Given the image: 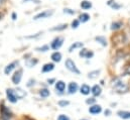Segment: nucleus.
Segmentation results:
<instances>
[{"mask_svg":"<svg viewBox=\"0 0 130 120\" xmlns=\"http://www.w3.org/2000/svg\"><path fill=\"white\" fill-rule=\"evenodd\" d=\"M111 85L112 87L116 90L118 93H125L129 90V86L128 84L120 77H116L111 81Z\"/></svg>","mask_w":130,"mask_h":120,"instance_id":"obj_1","label":"nucleus"},{"mask_svg":"<svg viewBox=\"0 0 130 120\" xmlns=\"http://www.w3.org/2000/svg\"><path fill=\"white\" fill-rule=\"evenodd\" d=\"M13 114L11 110L6 107L5 105H0V119L1 120H10L12 118Z\"/></svg>","mask_w":130,"mask_h":120,"instance_id":"obj_2","label":"nucleus"},{"mask_svg":"<svg viewBox=\"0 0 130 120\" xmlns=\"http://www.w3.org/2000/svg\"><path fill=\"white\" fill-rule=\"evenodd\" d=\"M65 67L67 68V70H69L70 72H72V73H74V74H76V75H80V74H81L80 70L78 69V67L76 66L75 62L72 60V59H67V60H66Z\"/></svg>","mask_w":130,"mask_h":120,"instance_id":"obj_3","label":"nucleus"},{"mask_svg":"<svg viewBox=\"0 0 130 120\" xmlns=\"http://www.w3.org/2000/svg\"><path fill=\"white\" fill-rule=\"evenodd\" d=\"M55 13V11L53 9H47V10H43L39 13H37L36 15L33 16V20H39V19H44V18H48L51 17L53 14Z\"/></svg>","mask_w":130,"mask_h":120,"instance_id":"obj_4","label":"nucleus"},{"mask_svg":"<svg viewBox=\"0 0 130 120\" xmlns=\"http://www.w3.org/2000/svg\"><path fill=\"white\" fill-rule=\"evenodd\" d=\"M64 37L63 36H57L51 43V49H53L54 51L58 52V50H60L64 43Z\"/></svg>","mask_w":130,"mask_h":120,"instance_id":"obj_5","label":"nucleus"},{"mask_svg":"<svg viewBox=\"0 0 130 120\" xmlns=\"http://www.w3.org/2000/svg\"><path fill=\"white\" fill-rule=\"evenodd\" d=\"M22 74H23V71L22 69H17L14 74L12 75V78H11V81L14 85H18L20 82H21V79H22Z\"/></svg>","mask_w":130,"mask_h":120,"instance_id":"obj_6","label":"nucleus"},{"mask_svg":"<svg viewBox=\"0 0 130 120\" xmlns=\"http://www.w3.org/2000/svg\"><path fill=\"white\" fill-rule=\"evenodd\" d=\"M6 97H7V100L12 104H15L17 102V100H18V98H17V96L15 94V90H13L11 88L6 89Z\"/></svg>","mask_w":130,"mask_h":120,"instance_id":"obj_7","label":"nucleus"},{"mask_svg":"<svg viewBox=\"0 0 130 120\" xmlns=\"http://www.w3.org/2000/svg\"><path fill=\"white\" fill-rule=\"evenodd\" d=\"M18 64H19L18 61H14V62L8 64V65L5 67V69H4V74H5V75H9V74H11L12 71L15 70V68L18 66Z\"/></svg>","mask_w":130,"mask_h":120,"instance_id":"obj_8","label":"nucleus"},{"mask_svg":"<svg viewBox=\"0 0 130 120\" xmlns=\"http://www.w3.org/2000/svg\"><path fill=\"white\" fill-rule=\"evenodd\" d=\"M79 56H80L81 58H85V59H91V58H93L94 53H93L92 51H90V50H87V49H82V50L80 51V53H79Z\"/></svg>","mask_w":130,"mask_h":120,"instance_id":"obj_9","label":"nucleus"},{"mask_svg":"<svg viewBox=\"0 0 130 120\" xmlns=\"http://www.w3.org/2000/svg\"><path fill=\"white\" fill-rule=\"evenodd\" d=\"M101 112H102V107L99 104H94V105L90 106V108H89V113L92 115H97V114H100Z\"/></svg>","mask_w":130,"mask_h":120,"instance_id":"obj_10","label":"nucleus"},{"mask_svg":"<svg viewBox=\"0 0 130 120\" xmlns=\"http://www.w3.org/2000/svg\"><path fill=\"white\" fill-rule=\"evenodd\" d=\"M113 43H120V42H125L126 41V36L124 33H117L115 36H113L112 38Z\"/></svg>","mask_w":130,"mask_h":120,"instance_id":"obj_11","label":"nucleus"},{"mask_svg":"<svg viewBox=\"0 0 130 120\" xmlns=\"http://www.w3.org/2000/svg\"><path fill=\"white\" fill-rule=\"evenodd\" d=\"M79 90V85L76 83V82H71L69 85H68V93L73 95V94H76L77 91Z\"/></svg>","mask_w":130,"mask_h":120,"instance_id":"obj_12","label":"nucleus"},{"mask_svg":"<svg viewBox=\"0 0 130 120\" xmlns=\"http://www.w3.org/2000/svg\"><path fill=\"white\" fill-rule=\"evenodd\" d=\"M56 90L57 92H59L60 94H63L66 90V83L64 81L60 80L58 82H56Z\"/></svg>","mask_w":130,"mask_h":120,"instance_id":"obj_13","label":"nucleus"},{"mask_svg":"<svg viewBox=\"0 0 130 120\" xmlns=\"http://www.w3.org/2000/svg\"><path fill=\"white\" fill-rule=\"evenodd\" d=\"M91 93L94 97H99L102 93V88L100 85H94L92 88H91Z\"/></svg>","mask_w":130,"mask_h":120,"instance_id":"obj_14","label":"nucleus"},{"mask_svg":"<svg viewBox=\"0 0 130 120\" xmlns=\"http://www.w3.org/2000/svg\"><path fill=\"white\" fill-rule=\"evenodd\" d=\"M54 69H55V65L53 63H47V64H44L43 65V67L41 68V72L42 73H50Z\"/></svg>","mask_w":130,"mask_h":120,"instance_id":"obj_15","label":"nucleus"},{"mask_svg":"<svg viewBox=\"0 0 130 120\" xmlns=\"http://www.w3.org/2000/svg\"><path fill=\"white\" fill-rule=\"evenodd\" d=\"M117 115H118V117H120V118H122V119H124V120L130 119V111L119 110V111L117 112Z\"/></svg>","mask_w":130,"mask_h":120,"instance_id":"obj_16","label":"nucleus"},{"mask_svg":"<svg viewBox=\"0 0 130 120\" xmlns=\"http://www.w3.org/2000/svg\"><path fill=\"white\" fill-rule=\"evenodd\" d=\"M83 47H84V43L83 42H81V41H76V42H74L70 48H69V52L70 53H73L75 50H77V49H83Z\"/></svg>","mask_w":130,"mask_h":120,"instance_id":"obj_17","label":"nucleus"},{"mask_svg":"<svg viewBox=\"0 0 130 120\" xmlns=\"http://www.w3.org/2000/svg\"><path fill=\"white\" fill-rule=\"evenodd\" d=\"M80 93L83 94V95H85V96L89 95V94L91 93V88H90V86H88L87 84H83V85L80 87Z\"/></svg>","mask_w":130,"mask_h":120,"instance_id":"obj_18","label":"nucleus"},{"mask_svg":"<svg viewBox=\"0 0 130 120\" xmlns=\"http://www.w3.org/2000/svg\"><path fill=\"white\" fill-rule=\"evenodd\" d=\"M51 59L53 60V62H55V63H60L62 61V54L60 52H55V53L52 54Z\"/></svg>","mask_w":130,"mask_h":120,"instance_id":"obj_19","label":"nucleus"},{"mask_svg":"<svg viewBox=\"0 0 130 120\" xmlns=\"http://www.w3.org/2000/svg\"><path fill=\"white\" fill-rule=\"evenodd\" d=\"M80 6L82 7V9H85V10H88L90 8H92V2L88 1V0H83L80 4Z\"/></svg>","mask_w":130,"mask_h":120,"instance_id":"obj_20","label":"nucleus"},{"mask_svg":"<svg viewBox=\"0 0 130 120\" xmlns=\"http://www.w3.org/2000/svg\"><path fill=\"white\" fill-rule=\"evenodd\" d=\"M95 40H96L97 42H99L101 46H103V47H106V46H107V39H106V37L103 36V35L96 36V37H95Z\"/></svg>","mask_w":130,"mask_h":120,"instance_id":"obj_21","label":"nucleus"},{"mask_svg":"<svg viewBox=\"0 0 130 120\" xmlns=\"http://www.w3.org/2000/svg\"><path fill=\"white\" fill-rule=\"evenodd\" d=\"M107 4L109 5V6H111L114 10H118V9H120L121 7H122V5L121 4H118L117 2H115L114 0H109L108 2H107Z\"/></svg>","mask_w":130,"mask_h":120,"instance_id":"obj_22","label":"nucleus"},{"mask_svg":"<svg viewBox=\"0 0 130 120\" xmlns=\"http://www.w3.org/2000/svg\"><path fill=\"white\" fill-rule=\"evenodd\" d=\"M79 20H80V22L85 23V22L90 20V15L88 13H81L80 16H79Z\"/></svg>","mask_w":130,"mask_h":120,"instance_id":"obj_23","label":"nucleus"},{"mask_svg":"<svg viewBox=\"0 0 130 120\" xmlns=\"http://www.w3.org/2000/svg\"><path fill=\"white\" fill-rule=\"evenodd\" d=\"M68 27V24L67 23H63V24H60V25H56L54 27L51 28V31H62V30H65Z\"/></svg>","mask_w":130,"mask_h":120,"instance_id":"obj_24","label":"nucleus"},{"mask_svg":"<svg viewBox=\"0 0 130 120\" xmlns=\"http://www.w3.org/2000/svg\"><path fill=\"white\" fill-rule=\"evenodd\" d=\"M15 94H16V96H17L18 99H22V98H24V97L26 96L25 91H23L21 88H17V89H15Z\"/></svg>","mask_w":130,"mask_h":120,"instance_id":"obj_25","label":"nucleus"},{"mask_svg":"<svg viewBox=\"0 0 130 120\" xmlns=\"http://www.w3.org/2000/svg\"><path fill=\"white\" fill-rule=\"evenodd\" d=\"M123 26V23L121 21H114L112 24H111V29L112 30H118L120 28H122Z\"/></svg>","mask_w":130,"mask_h":120,"instance_id":"obj_26","label":"nucleus"},{"mask_svg":"<svg viewBox=\"0 0 130 120\" xmlns=\"http://www.w3.org/2000/svg\"><path fill=\"white\" fill-rule=\"evenodd\" d=\"M50 95H51V92L46 88H42V89L39 90V96L42 97V98H47Z\"/></svg>","mask_w":130,"mask_h":120,"instance_id":"obj_27","label":"nucleus"},{"mask_svg":"<svg viewBox=\"0 0 130 120\" xmlns=\"http://www.w3.org/2000/svg\"><path fill=\"white\" fill-rule=\"evenodd\" d=\"M100 74V70H95V71H92L88 74V78L89 79H96Z\"/></svg>","mask_w":130,"mask_h":120,"instance_id":"obj_28","label":"nucleus"},{"mask_svg":"<svg viewBox=\"0 0 130 120\" xmlns=\"http://www.w3.org/2000/svg\"><path fill=\"white\" fill-rule=\"evenodd\" d=\"M37 63H38V61L36 60V59H29V60L26 62V66H27L28 68H32V67H34Z\"/></svg>","mask_w":130,"mask_h":120,"instance_id":"obj_29","label":"nucleus"},{"mask_svg":"<svg viewBox=\"0 0 130 120\" xmlns=\"http://www.w3.org/2000/svg\"><path fill=\"white\" fill-rule=\"evenodd\" d=\"M37 52H47V51H50V46L48 44H44V46H41V47H39V48H36L35 49Z\"/></svg>","mask_w":130,"mask_h":120,"instance_id":"obj_30","label":"nucleus"},{"mask_svg":"<svg viewBox=\"0 0 130 120\" xmlns=\"http://www.w3.org/2000/svg\"><path fill=\"white\" fill-rule=\"evenodd\" d=\"M58 104H59V106H60V107L64 108V107H67V106H69V105H70V102H69V101H67V100H60V101L58 102Z\"/></svg>","mask_w":130,"mask_h":120,"instance_id":"obj_31","label":"nucleus"},{"mask_svg":"<svg viewBox=\"0 0 130 120\" xmlns=\"http://www.w3.org/2000/svg\"><path fill=\"white\" fill-rule=\"evenodd\" d=\"M79 25H80V20L79 19H74L72 21V27L73 28H78Z\"/></svg>","mask_w":130,"mask_h":120,"instance_id":"obj_32","label":"nucleus"},{"mask_svg":"<svg viewBox=\"0 0 130 120\" xmlns=\"http://www.w3.org/2000/svg\"><path fill=\"white\" fill-rule=\"evenodd\" d=\"M64 13L70 14V15H74V14L76 13V11L73 10V9H71V8H65V9H64Z\"/></svg>","mask_w":130,"mask_h":120,"instance_id":"obj_33","label":"nucleus"},{"mask_svg":"<svg viewBox=\"0 0 130 120\" xmlns=\"http://www.w3.org/2000/svg\"><path fill=\"white\" fill-rule=\"evenodd\" d=\"M86 103L92 106V105H94V104L96 103V99H95L94 97H93V98H89V99H87V100H86Z\"/></svg>","mask_w":130,"mask_h":120,"instance_id":"obj_34","label":"nucleus"},{"mask_svg":"<svg viewBox=\"0 0 130 120\" xmlns=\"http://www.w3.org/2000/svg\"><path fill=\"white\" fill-rule=\"evenodd\" d=\"M57 120H71V118L68 115H66V114H61V115L58 116V119Z\"/></svg>","mask_w":130,"mask_h":120,"instance_id":"obj_35","label":"nucleus"},{"mask_svg":"<svg viewBox=\"0 0 130 120\" xmlns=\"http://www.w3.org/2000/svg\"><path fill=\"white\" fill-rule=\"evenodd\" d=\"M124 75L125 76H130V65L125 67V69H124Z\"/></svg>","mask_w":130,"mask_h":120,"instance_id":"obj_36","label":"nucleus"},{"mask_svg":"<svg viewBox=\"0 0 130 120\" xmlns=\"http://www.w3.org/2000/svg\"><path fill=\"white\" fill-rule=\"evenodd\" d=\"M40 34H42V31L41 32H38L36 34H33V35H28V36H25V38H35V37H38Z\"/></svg>","mask_w":130,"mask_h":120,"instance_id":"obj_37","label":"nucleus"},{"mask_svg":"<svg viewBox=\"0 0 130 120\" xmlns=\"http://www.w3.org/2000/svg\"><path fill=\"white\" fill-rule=\"evenodd\" d=\"M28 1H31V2L35 3V4H39V3H40V0H22V2H23V3L28 2Z\"/></svg>","mask_w":130,"mask_h":120,"instance_id":"obj_38","label":"nucleus"},{"mask_svg":"<svg viewBox=\"0 0 130 120\" xmlns=\"http://www.w3.org/2000/svg\"><path fill=\"white\" fill-rule=\"evenodd\" d=\"M54 83H56V79H55V78H52V79H47V84H50V85H53Z\"/></svg>","mask_w":130,"mask_h":120,"instance_id":"obj_39","label":"nucleus"},{"mask_svg":"<svg viewBox=\"0 0 130 120\" xmlns=\"http://www.w3.org/2000/svg\"><path fill=\"white\" fill-rule=\"evenodd\" d=\"M34 82H35V80H33V79L29 80L28 81V84H27V87H31L32 85H34Z\"/></svg>","mask_w":130,"mask_h":120,"instance_id":"obj_40","label":"nucleus"},{"mask_svg":"<svg viewBox=\"0 0 130 120\" xmlns=\"http://www.w3.org/2000/svg\"><path fill=\"white\" fill-rule=\"evenodd\" d=\"M11 17H12V20H16V18H17V15H16V13H15V12H12V14H11Z\"/></svg>","mask_w":130,"mask_h":120,"instance_id":"obj_41","label":"nucleus"},{"mask_svg":"<svg viewBox=\"0 0 130 120\" xmlns=\"http://www.w3.org/2000/svg\"><path fill=\"white\" fill-rule=\"evenodd\" d=\"M104 113H105V115H106V116H109V115L111 114V111H110L109 109H107V110H105V112H104Z\"/></svg>","mask_w":130,"mask_h":120,"instance_id":"obj_42","label":"nucleus"},{"mask_svg":"<svg viewBox=\"0 0 130 120\" xmlns=\"http://www.w3.org/2000/svg\"><path fill=\"white\" fill-rule=\"evenodd\" d=\"M2 17H3V14H2V13H1V12H0V19H1V18H2Z\"/></svg>","mask_w":130,"mask_h":120,"instance_id":"obj_43","label":"nucleus"},{"mask_svg":"<svg viewBox=\"0 0 130 120\" xmlns=\"http://www.w3.org/2000/svg\"><path fill=\"white\" fill-rule=\"evenodd\" d=\"M24 120H32V119H30V118H25Z\"/></svg>","mask_w":130,"mask_h":120,"instance_id":"obj_44","label":"nucleus"},{"mask_svg":"<svg viewBox=\"0 0 130 120\" xmlns=\"http://www.w3.org/2000/svg\"><path fill=\"white\" fill-rule=\"evenodd\" d=\"M1 2H2V0H0V3H1Z\"/></svg>","mask_w":130,"mask_h":120,"instance_id":"obj_45","label":"nucleus"},{"mask_svg":"<svg viewBox=\"0 0 130 120\" xmlns=\"http://www.w3.org/2000/svg\"><path fill=\"white\" fill-rule=\"evenodd\" d=\"M82 120H87V119H82Z\"/></svg>","mask_w":130,"mask_h":120,"instance_id":"obj_46","label":"nucleus"}]
</instances>
